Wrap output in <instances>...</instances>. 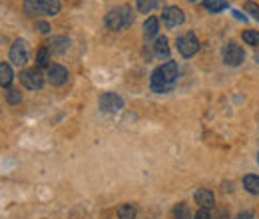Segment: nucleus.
I'll return each instance as SVG.
<instances>
[{
    "instance_id": "4be33fe9",
    "label": "nucleus",
    "mask_w": 259,
    "mask_h": 219,
    "mask_svg": "<svg viewBox=\"0 0 259 219\" xmlns=\"http://www.w3.org/2000/svg\"><path fill=\"white\" fill-rule=\"evenodd\" d=\"M174 219H191V213H189V207L186 203H178L174 207Z\"/></svg>"
},
{
    "instance_id": "f3484780",
    "label": "nucleus",
    "mask_w": 259,
    "mask_h": 219,
    "mask_svg": "<svg viewBox=\"0 0 259 219\" xmlns=\"http://www.w3.org/2000/svg\"><path fill=\"white\" fill-rule=\"evenodd\" d=\"M136 205L134 203H124L118 207V219H136Z\"/></svg>"
},
{
    "instance_id": "cd10ccee",
    "label": "nucleus",
    "mask_w": 259,
    "mask_h": 219,
    "mask_svg": "<svg viewBox=\"0 0 259 219\" xmlns=\"http://www.w3.org/2000/svg\"><path fill=\"white\" fill-rule=\"evenodd\" d=\"M255 62H257V64H259V50L255 52Z\"/></svg>"
},
{
    "instance_id": "a211bd4d",
    "label": "nucleus",
    "mask_w": 259,
    "mask_h": 219,
    "mask_svg": "<svg viewBox=\"0 0 259 219\" xmlns=\"http://www.w3.org/2000/svg\"><path fill=\"white\" fill-rule=\"evenodd\" d=\"M201 4H204L206 10H210V12H213V14L227 8V2H225V0H204Z\"/></svg>"
},
{
    "instance_id": "0eeeda50",
    "label": "nucleus",
    "mask_w": 259,
    "mask_h": 219,
    "mask_svg": "<svg viewBox=\"0 0 259 219\" xmlns=\"http://www.w3.org/2000/svg\"><path fill=\"white\" fill-rule=\"evenodd\" d=\"M176 44H178V52L184 58H191L199 50V40H197V36L193 32H186L184 36H178Z\"/></svg>"
},
{
    "instance_id": "7ed1b4c3",
    "label": "nucleus",
    "mask_w": 259,
    "mask_h": 219,
    "mask_svg": "<svg viewBox=\"0 0 259 219\" xmlns=\"http://www.w3.org/2000/svg\"><path fill=\"white\" fill-rule=\"evenodd\" d=\"M134 24V14L128 6H118L106 14V26L114 32H120V30H126L128 26Z\"/></svg>"
},
{
    "instance_id": "393cba45",
    "label": "nucleus",
    "mask_w": 259,
    "mask_h": 219,
    "mask_svg": "<svg viewBox=\"0 0 259 219\" xmlns=\"http://www.w3.org/2000/svg\"><path fill=\"white\" fill-rule=\"evenodd\" d=\"M36 30L40 34H48L50 32V24L48 22H42V20H36Z\"/></svg>"
},
{
    "instance_id": "f03ea898",
    "label": "nucleus",
    "mask_w": 259,
    "mask_h": 219,
    "mask_svg": "<svg viewBox=\"0 0 259 219\" xmlns=\"http://www.w3.org/2000/svg\"><path fill=\"white\" fill-rule=\"evenodd\" d=\"M24 12L28 16H56L60 12V0H24Z\"/></svg>"
},
{
    "instance_id": "f257e3e1",
    "label": "nucleus",
    "mask_w": 259,
    "mask_h": 219,
    "mask_svg": "<svg viewBox=\"0 0 259 219\" xmlns=\"http://www.w3.org/2000/svg\"><path fill=\"white\" fill-rule=\"evenodd\" d=\"M180 76V68L174 60L165 62V64H162L160 68H156L152 72V78H150V86L154 92H169L171 88H174L176 80Z\"/></svg>"
},
{
    "instance_id": "c756f323",
    "label": "nucleus",
    "mask_w": 259,
    "mask_h": 219,
    "mask_svg": "<svg viewBox=\"0 0 259 219\" xmlns=\"http://www.w3.org/2000/svg\"><path fill=\"white\" fill-rule=\"evenodd\" d=\"M191 2H195V0H191Z\"/></svg>"
},
{
    "instance_id": "a878e982",
    "label": "nucleus",
    "mask_w": 259,
    "mask_h": 219,
    "mask_svg": "<svg viewBox=\"0 0 259 219\" xmlns=\"http://www.w3.org/2000/svg\"><path fill=\"white\" fill-rule=\"evenodd\" d=\"M191 219H212V215H210V209H204V207H201Z\"/></svg>"
},
{
    "instance_id": "6ab92c4d",
    "label": "nucleus",
    "mask_w": 259,
    "mask_h": 219,
    "mask_svg": "<svg viewBox=\"0 0 259 219\" xmlns=\"http://www.w3.org/2000/svg\"><path fill=\"white\" fill-rule=\"evenodd\" d=\"M50 50L48 48H40L36 54V68H50Z\"/></svg>"
},
{
    "instance_id": "6e6552de",
    "label": "nucleus",
    "mask_w": 259,
    "mask_h": 219,
    "mask_svg": "<svg viewBox=\"0 0 259 219\" xmlns=\"http://www.w3.org/2000/svg\"><path fill=\"white\" fill-rule=\"evenodd\" d=\"M28 44L22 40V38H18V40H14V44L10 46V62H12V66H24L26 62H28Z\"/></svg>"
},
{
    "instance_id": "f8f14e48",
    "label": "nucleus",
    "mask_w": 259,
    "mask_h": 219,
    "mask_svg": "<svg viewBox=\"0 0 259 219\" xmlns=\"http://www.w3.org/2000/svg\"><path fill=\"white\" fill-rule=\"evenodd\" d=\"M193 197H195V203H199V207H204V209H210V207H213V203H215V195H213L210 190H206V187L197 190Z\"/></svg>"
},
{
    "instance_id": "4468645a",
    "label": "nucleus",
    "mask_w": 259,
    "mask_h": 219,
    "mask_svg": "<svg viewBox=\"0 0 259 219\" xmlns=\"http://www.w3.org/2000/svg\"><path fill=\"white\" fill-rule=\"evenodd\" d=\"M160 30V20L156 16H148V20L143 22V36L146 38H154Z\"/></svg>"
},
{
    "instance_id": "412c9836",
    "label": "nucleus",
    "mask_w": 259,
    "mask_h": 219,
    "mask_svg": "<svg viewBox=\"0 0 259 219\" xmlns=\"http://www.w3.org/2000/svg\"><path fill=\"white\" fill-rule=\"evenodd\" d=\"M6 102H8L10 106H18V104L22 102V94H20V90H16V88H8V90H6Z\"/></svg>"
},
{
    "instance_id": "aec40b11",
    "label": "nucleus",
    "mask_w": 259,
    "mask_h": 219,
    "mask_svg": "<svg viewBox=\"0 0 259 219\" xmlns=\"http://www.w3.org/2000/svg\"><path fill=\"white\" fill-rule=\"evenodd\" d=\"M136 6L141 14H148L158 6V0H136Z\"/></svg>"
},
{
    "instance_id": "2eb2a0df",
    "label": "nucleus",
    "mask_w": 259,
    "mask_h": 219,
    "mask_svg": "<svg viewBox=\"0 0 259 219\" xmlns=\"http://www.w3.org/2000/svg\"><path fill=\"white\" fill-rule=\"evenodd\" d=\"M243 187H245V192H249L251 195H259V175H245L243 177Z\"/></svg>"
},
{
    "instance_id": "9d476101",
    "label": "nucleus",
    "mask_w": 259,
    "mask_h": 219,
    "mask_svg": "<svg viewBox=\"0 0 259 219\" xmlns=\"http://www.w3.org/2000/svg\"><path fill=\"white\" fill-rule=\"evenodd\" d=\"M48 82L52 84V86H62V84H66V80H68V70L64 68V66H60V64H52L50 68H48Z\"/></svg>"
},
{
    "instance_id": "bb28decb",
    "label": "nucleus",
    "mask_w": 259,
    "mask_h": 219,
    "mask_svg": "<svg viewBox=\"0 0 259 219\" xmlns=\"http://www.w3.org/2000/svg\"><path fill=\"white\" fill-rule=\"evenodd\" d=\"M235 219H253V211H241V213H237Z\"/></svg>"
},
{
    "instance_id": "423d86ee",
    "label": "nucleus",
    "mask_w": 259,
    "mask_h": 219,
    "mask_svg": "<svg viewBox=\"0 0 259 219\" xmlns=\"http://www.w3.org/2000/svg\"><path fill=\"white\" fill-rule=\"evenodd\" d=\"M245 60V52L237 42H227L223 46V62L227 66H239Z\"/></svg>"
},
{
    "instance_id": "c85d7f7f",
    "label": "nucleus",
    "mask_w": 259,
    "mask_h": 219,
    "mask_svg": "<svg viewBox=\"0 0 259 219\" xmlns=\"http://www.w3.org/2000/svg\"><path fill=\"white\" fill-rule=\"evenodd\" d=\"M257 164H259V153H257Z\"/></svg>"
},
{
    "instance_id": "5701e85b",
    "label": "nucleus",
    "mask_w": 259,
    "mask_h": 219,
    "mask_svg": "<svg viewBox=\"0 0 259 219\" xmlns=\"http://www.w3.org/2000/svg\"><path fill=\"white\" fill-rule=\"evenodd\" d=\"M243 40L251 46H259V32H255V30H245V32L241 34Z\"/></svg>"
},
{
    "instance_id": "dca6fc26",
    "label": "nucleus",
    "mask_w": 259,
    "mask_h": 219,
    "mask_svg": "<svg viewBox=\"0 0 259 219\" xmlns=\"http://www.w3.org/2000/svg\"><path fill=\"white\" fill-rule=\"evenodd\" d=\"M154 52L160 56V58H169V44H167V38L165 36H158L156 42H154Z\"/></svg>"
},
{
    "instance_id": "ddd939ff",
    "label": "nucleus",
    "mask_w": 259,
    "mask_h": 219,
    "mask_svg": "<svg viewBox=\"0 0 259 219\" xmlns=\"http://www.w3.org/2000/svg\"><path fill=\"white\" fill-rule=\"evenodd\" d=\"M12 80H14L12 66L6 64V62H2V64H0V88H10Z\"/></svg>"
},
{
    "instance_id": "9b49d317",
    "label": "nucleus",
    "mask_w": 259,
    "mask_h": 219,
    "mask_svg": "<svg viewBox=\"0 0 259 219\" xmlns=\"http://www.w3.org/2000/svg\"><path fill=\"white\" fill-rule=\"evenodd\" d=\"M52 54H64V52H68V48H70V38L68 36H54L50 42H48V46H46Z\"/></svg>"
},
{
    "instance_id": "20e7f679",
    "label": "nucleus",
    "mask_w": 259,
    "mask_h": 219,
    "mask_svg": "<svg viewBox=\"0 0 259 219\" xmlns=\"http://www.w3.org/2000/svg\"><path fill=\"white\" fill-rule=\"evenodd\" d=\"M20 84L26 90H40L44 86V74L40 68H26L20 72Z\"/></svg>"
},
{
    "instance_id": "b1692460",
    "label": "nucleus",
    "mask_w": 259,
    "mask_h": 219,
    "mask_svg": "<svg viewBox=\"0 0 259 219\" xmlns=\"http://www.w3.org/2000/svg\"><path fill=\"white\" fill-rule=\"evenodd\" d=\"M245 12H249L251 18H255V20L259 22V4H255V2H245Z\"/></svg>"
},
{
    "instance_id": "39448f33",
    "label": "nucleus",
    "mask_w": 259,
    "mask_h": 219,
    "mask_svg": "<svg viewBox=\"0 0 259 219\" xmlns=\"http://www.w3.org/2000/svg\"><path fill=\"white\" fill-rule=\"evenodd\" d=\"M98 106L106 114H116L124 108V100H122V96H118V94H114V92H104L98 100Z\"/></svg>"
},
{
    "instance_id": "1a4fd4ad",
    "label": "nucleus",
    "mask_w": 259,
    "mask_h": 219,
    "mask_svg": "<svg viewBox=\"0 0 259 219\" xmlns=\"http://www.w3.org/2000/svg\"><path fill=\"white\" fill-rule=\"evenodd\" d=\"M184 20H186V16H184V10L180 6H165L162 12V22L165 28H176Z\"/></svg>"
}]
</instances>
